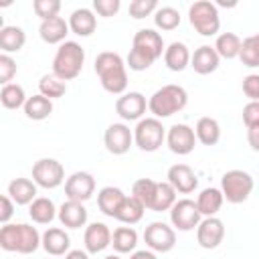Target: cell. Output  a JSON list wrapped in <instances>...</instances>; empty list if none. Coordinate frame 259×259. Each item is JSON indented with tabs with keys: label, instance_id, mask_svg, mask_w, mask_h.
Returning <instances> with one entry per match:
<instances>
[{
	"label": "cell",
	"instance_id": "cell-1",
	"mask_svg": "<svg viewBox=\"0 0 259 259\" xmlns=\"http://www.w3.org/2000/svg\"><path fill=\"white\" fill-rule=\"evenodd\" d=\"M95 73L101 87L111 95H123L127 89V71L121 55L113 51H103L95 57Z\"/></svg>",
	"mask_w": 259,
	"mask_h": 259
},
{
	"label": "cell",
	"instance_id": "cell-2",
	"mask_svg": "<svg viewBox=\"0 0 259 259\" xmlns=\"http://www.w3.org/2000/svg\"><path fill=\"white\" fill-rule=\"evenodd\" d=\"M0 247L10 253L30 255L38 247H42V235L26 223H8L0 229Z\"/></svg>",
	"mask_w": 259,
	"mask_h": 259
},
{
	"label": "cell",
	"instance_id": "cell-3",
	"mask_svg": "<svg viewBox=\"0 0 259 259\" xmlns=\"http://www.w3.org/2000/svg\"><path fill=\"white\" fill-rule=\"evenodd\" d=\"M186 103H188L186 89L170 83V85H164L152 93V97L148 99V109L154 117L164 119V117H170V115L182 111L186 107Z\"/></svg>",
	"mask_w": 259,
	"mask_h": 259
},
{
	"label": "cell",
	"instance_id": "cell-4",
	"mask_svg": "<svg viewBox=\"0 0 259 259\" xmlns=\"http://www.w3.org/2000/svg\"><path fill=\"white\" fill-rule=\"evenodd\" d=\"M83 63H85V49L75 40H65L63 45H59L55 53L53 73L67 83L79 77V73L83 71Z\"/></svg>",
	"mask_w": 259,
	"mask_h": 259
},
{
	"label": "cell",
	"instance_id": "cell-5",
	"mask_svg": "<svg viewBox=\"0 0 259 259\" xmlns=\"http://www.w3.org/2000/svg\"><path fill=\"white\" fill-rule=\"evenodd\" d=\"M190 26L202 36H214L221 30V16L219 8L210 0H196L188 8Z\"/></svg>",
	"mask_w": 259,
	"mask_h": 259
},
{
	"label": "cell",
	"instance_id": "cell-6",
	"mask_svg": "<svg viewBox=\"0 0 259 259\" xmlns=\"http://www.w3.org/2000/svg\"><path fill=\"white\" fill-rule=\"evenodd\" d=\"M253 176L245 170H227L221 178V192L225 196L227 202L231 204H241L249 198V194L253 192Z\"/></svg>",
	"mask_w": 259,
	"mask_h": 259
},
{
	"label": "cell",
	"instance_id": "cell-7",
	"mask_svg": "<svg viewBox=\"0 0 259 259\" xmlns=\"http://www.w3.org/2000/svg\"><path fill=\"white\" fill-rule=\"evenodd\" d=\"M134 142L142 152H156L166 142V127L158 117H142L134 127Z\"/></svg>",
	"mask_w": 259,
	"mask_h": 259
},
{
	"label": "cell",
	"instance_id": "cell-8",
	"mask_svg": "<svg viewBox=\"0 0 259 259\" xmlns=\"http://www.w3.org/2000/svg\"><path fill=\"white\" fill-rule=\"evenodd\" d=\"M32 180L36 186L53 190L65 182V168L55 158H40L32 164Z\"/></svg>",
	"mask_w": 259,
	"mask_h": 259
},
{
	"label": "cell",
	"instance_id": "cell-9",
	"mask_svg": "<svg viewBox=\"0 0 259 259\" xmlns=\"http://www.w3.org/2000/svg\"><path fill=\"white\" fill-rule=\"evenodd\" d=\"M202 221V214L196 206V200L190 198H180L174 202V206L170 208V223L174 229L178 231H194Z\"/></svg>",
	"mask_w": 259,
	"mask_h": 259
},
{
	"label": "cell",
	"instance_id": "cell-10",
	"mask_svg": "<svg viewBox=\"0 0 259 259\" xmlns=\"http://www.w3.org/2000/svg\"><path fill=\"white\" fill-rule=\"evenodd\" d=\"M144 241L146 245L150 247V251H156V253H168L174 249L176 245V231L162 223V221H154L146 227L144 231Z\"/></svg>",
	"mask_w": 259,
	"mask_h": 259
},
{
	"label": "cell",
	"instance_id": "cell-11",
	"mask_svg": "<svg viewBox=\"0 0 259 259\" xmlns=\"http://www.w3.org/2000/svg\"><path fill=\"white\" fill-rule=\"evenodd\" d=\"M103 144L109 154L123 156L130 152V148L134 144V130H130V125H125V123H111V125H107L105 134H103Z\"/></svg>",
	"mask_w": 259,
	"mask_h": 259
},
{
	"label": "cell",
	"instance_id": "cell-12",
	"mask_svg": "<svg viewBox=\"0 0 259 259\" xmlns=\"http://www.w3.org/2000/svg\"><path fill=\"white\" fill-rule=\"evenodd\" d=\"M196 134L194 127L186 125V123H174L168 127L166 132V144L170 148V152L178 154V156H186L194 150L196 146Z\"/></svg>",
	"mask_w": 259,
	"mask_h": 259
},
{
	"label": "cell",
	"instance_id": "cell-13",
	"mask_svg": "<svg viewBox=\"0 0 259 259\" xmlns=\"http://www.w3.org/2000/svg\"><path fill=\"white\" fill-rule=\"evenodd\" d=\"M95 192V178L89 172H73L67 180H65V194L67 200H77V202H85L93 196Z\"/></svg>",
	"mask_w": 259,
	"mask_h": 259
},
{
	"label": "cell",
	"instance_id": "cell-14",
	"mask_svg": "<svg viewBox=\"0 0 259 259\" xmlns=\"http://www.w3.org/2000/svg\"><path fill=\"white\" fill-rule=\"evenodd\" d=\"M146 107H148V101L140 91L123 93L115 101V113L123 121H140L142 115L146 113Z\"/></svg>",
	"mask_w": 259,
	"mask_h": 259
},
{
	"label": "cell",
	"instance_id": "cell-15",
	"mask_svg": "<svg viewBox=\"0 0 259 259\" xmlns=\"http://www.w3.org/2000/svg\"><path fill=\"white\" fill-rule=\"evenodd\" d=\"M225 239V225L217 217H204L196 227V241L202 249H217Z\"/></svg>",
	"mask_w": 259,
	"mask_h": 259
},
{
	"label": "cell",
	"instance_id": "cell-16",
	"mask_svg": "<svg viewBox=\"0 0 259 259\" xmlns=\"http://www.w3.org/2000/svg\"><path fill=\"white\" fill-rule=\"evenodd\" d=\"M111 237L113 233L109 231V227L105 223H91L87 229H85V235H83V243H85V251L89 255H97L101 251H105L109 245H111Z\"/></svg>",
	"mask_w": 259,
	"mask_h": 259
},
{
	"label": "cell",
	"instance_id": "cell-17",
	"mask_svg": "<svg viewBox=\"0 0 259 259\" xmlns=\"http://www.w3.org/2000/svg\"><path fill=\"white\" fill-rule=\"evenodd\" d=\"M166 178H168V182L174 186V190L180 192V194H190V192H194L196 186H198L196 172H194L188 164H174V166H170Z\"/></svg>",
	"mask_w": 259,
	"mask_h": 259
},
{
	"label": "cell",
	"instance_id": "cell-18",
	"mask_svg": "<svg viewBox=\"0 0 259 259\" xmlns=\"http://www.w3.org/2000/svg\"><path fill=\"white\" fill-rule=\"evenodd\" d=\"M132 47H134V49H140V51H144V53H148L154 61L160 59V57L164 55V51H166L162 34L156 32L154 28H140V30L134 34Z\"/></svg>",
	"mask_w": 259,
	"mask_h": 259
},
{
	"label": "cell",
	"instance_id": "cell-19",
	"mask_svg": "<svg viewBox=\"0 0 259 259\" xmlns=\"http://www.w3.org/2000/svg\"><path fill=\"white\" fill-rule=\"evenodd\" d=\"M219 63H221V57L214 51V47H210V45L198 47L192 53V59H190V67L198 75H210V73H214L219 69Z\"/></svg>",
	"mask_w": 259,
	"mask_h": 259
},
{
	"label": "cell",
	"instance_id": "cell-20",
	"mask_svg": "<svg viewBox=\"0 0 259 259\" xmlns=\"http://www.w3.org/2000/svg\"><path fill=\"white\" fill-rule=\"evenodd\" d=\"M57 219L61 221L63 227L67 229H81L87 223V208L83 206V202L77 200H67L59 206Z\"/></svg>",
	"mask_w": 259,
	"mask_h": 259
},
{
	"label": "cell",
	"instance_id": "cell-21",
	"mask_svg": "<svg viewBox=\"0 0 259 259\" xmlns=\"http://www.w3.org/2000/svg\"><path fill=\"white\" fill-rule=\"evenodd\" d=\"M69 20H65L63 16H55L49 20H42L38 26V34L47 45H63L65 36L69 34Z\"/></svg>",
	"mask_w": 259,
	"mask_h": 259
},
{
	"label": "cell",
	"instance_id": "cell-22",
	"mask_svg": "<svg viewBox=\"0 0 259 259\" xmlns=\"http://www.w3.org/2000/svg\"><path fill=\"white\" fill-rule=\"evenodd\" d=\"M125 198H127V196L123 194L121 188H117V186H103V188L97 192V206H99V210H101L105 217L115 219Z\"/></svg>",
	"mask_w": 259,
	"mask_h": 259
},
{
	"label": "cell",
	"instance_id": "cell-23",
	"mask_svg": "<svg viewBox=\"0 0 259 259\" xmlns=\"http://www.w3.org/2000/svg\"><path fill=\"white\" fill-rule=\"evenodd\" d=\"M71 239L67 235L65 229H59V227H49L45 233H42V249L53 255V257H59V255H67L71 249Z\"/></svg>",
	"mask_w": 259,
	"mask_h": 259
},
{
	"label": "cell",
	"instance_id": "cell-24",
	"mask_svg": "<svg viewBox=\"0 0 259 259\" xmlns=\"http://www.w3.org/2000/svg\"><path fill=\"white\" fill-rule=\"evenodd\" d=\"M69 28L77 36H89L97 28V16L91 8H77L69 16Z\"/></svg>",
	"mask_w": 259,
	"mask_h": 259
},
{
	"label": "cell",
	"instance_id": "cell-25",
	"mask_svg": "<svg viewBox=\"0 0 259 259\" xmlns=\"http://www.w3.org/2000/svg\"><path fill=\"white\" fill-rule=\"evenodd\" d=\"M190 59H192V55H190L188 47L184 42H180V40L170 42L166 47V51H164V65L174 73L184 71L190 65Z\"/></svg>",
	"mask_w": 259,
	"mask_h": 259
},
{
	"label": "cell",
	"instance_id": "cell-26",
	"mask_svg": "<svg viewBox=\"0 0 259 259\" xmlns=\"http://www.w3.org/2000/svg\"><path fill=\"white\" fill-rule=\"evenodd\" d=\"M14 204H30L34 198H36V182L30 180V178H14L10 184H8V192H6Z\"/></svg>",
	"mask_w": 259,
	"mask_h": 259
},
{
	"label": "cell",
	"instance_id": "cell-27",
	"mask_svg": "<svg viewBox=\"0 0 259 259\" xmlns=\"http://www.w3.org/2000/svg\"><path fill=\"white\" fill-rule=\"evenodd\" d=\"M59 208L55 206V202L47 196H36L30 204H28V217L32 219V223L36 225H51L57 217Z\"/></svg>",
	"mask_w": 259,
	"mask_h": 259
},
{
	"label": "cell",
	"instance_id": "cell-28",
	"mask_svg": "<svg viewBox=\"0 0 259 259\" xmlns=\"http://www.w3.org/2000/svg\"><path fill=\"white\" fill-rule=\"evenodd\" d=\"M223 202H225V196H223L221 188H214V186L200 190V194L196 196V206L202 217H217Z\"/></svg>",
	"mask_w": 259,
	"mask_h": 259
},
{
	"label": "cell",
	"instance_id": "cell-29",
	"mask_svg": "<svg viewBox=\"0 0 259 259\" xmlns=\"http://www.w3.org/2000/svg\"><path fill=\"white\" fill-rule=\"evenodd\" d=\"M22 109H24V115H26L28 119L42 121V119H47V117L53 113V101H51L49 97L36 93V95H32V97L26 99V103H24Z\"/></svg>",
	"mask_w": 259,
	"mask_h": 259
},
{
	"label": "cell",
	"instance_id": "cell-30",
	"mask_svg": "<svg viewBox=\"0 0 259 259\" xmlns=\"http://www.w3.org/2000/svg\"><path fill=\"white\" fill-rule=\"evenodd\" d=\"M194 134H196V140H198L200 144H204V146H214V144H219V140H221V125H219V121H217L214 117L204 115V117H200V119L196 121Z\"/></svg>",
	"mask_w": 259,
	"mask_h": 259
},
{
	"label": "cell",
	"instance_id": "cell-31",
	"mask_svg": "<svg viewBox=\"0 0 259 259\" xmlns=\"http://www.w3.org/2000/svg\"><path fill=\"white\" fill-rule=\"evenodd\" d=\"M241 45H243V40L239 38V34H235V32H221L217 36V40H214V51L219 53L221 59L231 61V59H237L241 55Z\"/></svg>",
	"mask_w": 259,
	"mask_h": 259
},
{
	"label": "cell",
	"instance_id": "cell-32",
	"mask_svg": "<svg viewBox=\"0 0 259 259\" xmlns=\"http://www.w3.org/2000/svg\"><path fill=\"white\" fill-rule=\"evenodd\" d=\"M26 42V34L20 26H2L0 28V49L2 53H18Z\"/></svg>",
	"mask_w": 259,
	"mask_h": 259
},
{
	"label": "cell",
	"instance_id": "cell-33",
	"mask_svg": "<svg viewBox=\"0 0 259 259\" xmlns=\"http://www.w3.org/2000/svg\"><path fill=\"white\" fill-rule=\"evenodd\" d=\"M144 212H146V206L136 198V196H127L125 200H123V204H121V208H119V212H117V221L119 223H123V225H136V223H140L142 221V217H144Z\"/></svg>",
	"mask_w": 259,
	"mask_h": 259
},
{
	"label": "cell",
	"instance_id": "cell-34",
	"mask_svg": "<svg viewBox=\"0 0 259 259\" xmlns=\"http://www.w3.org/2000/svg\"><path fill=\"white\" fill-rule=\"evenodd\" d=\"M111 245L117 253H132L138 247V233L132 227H117L111 237Z\"/></svg>",
	"mask_w": 259,
	"mask_h": 259
},
{
	"label": "cell",
	"instance_id": "cell-35",
	"mask_svg": "<svg viewBox=\"0 0 259 259\" xmlns=\"http://www.w3.org/2000/svg\"><path fill=\"white\" fill-rule=\"evenodd\" d=\"M176 190L174 186L166 180V182H158L156 186V194H154V202H152V208L154 212H162V210H170L176 202Z\"/></svg>",
	"mask_w": 259,
	"mask_h": 259
},
{
	"label": "cell",
	"instance_id": "cell-36",
	"mask_svg": "<svg viewBox=\"0 0 259 259\" xmlns=\"http://www.w3.org/2000/svg\"><path fill=\"white\" fill-rule=\"evenodd\" d=\"M26 93H24V87L18 85V83H8V85H2L0 89V101L6 109H18V107H24L26 103Z\"/></svg>",
	"mask_w": 259,
	"mask_h": 259
},
{
	"label": "cell",
	"instance_id": "cell-37",
	"mask_svg": "<svg viewBox=\"0 0 259 259\" xmlns=\"http://www.w3.org/2000/svg\"><path fill=\"white\" fill-rule=\"evenodd\" d=\"M38 93L45 95V97H49L51 101L53 99H59V97H63L67 93V83L63 79H59L55 73L42 75L40 81H38Z\"/></svg>",
	"mask_w": 259,
	"mask_h": 259
},
{
	"label": "cell",
	"instance_id": "cell-38",
	"mask_svg": "<svg viewBox=\"0 0 259 259\" xmlns=\"http://www.w3.org/2000/svg\"><path fill=\"white\" fill-rule=\"evenodd\" d=\"M156 186H158L156 180H152V178H140V180H136L134 186H132V196H136L146 208H152L154 194H156Z\"/></svg>",
	"mask_w": 259,
	"mask_h": 259
},
{
	"label": "cell",
	"instance_id": "cell-39",
	"mask_svg": "<svg viewBox=\"0 0 259 259\" xmlns=\"http://www.w3.org/2000/svg\"><path fill=\"white\" fill-rule=\"evenodd\" d=\"M239 59H241V63L245 67H251V69L253 67H259V32L243 38Z\"/></svg>",
	"mask_w": 259,
	"mask_h": 259
},
{
	"label": "cell",
	"instance_id": "cell-40",
	"mask_svg": "<svg viewBox=\"0 0 259 259\" xmlns=\"http://www.w3.org/2000/svg\"><path fill=\"white\" fill-rule=\"evenodd\" d=\"M154 24L162 30H174L180 24V12L172 6H158L154 12Z\"/></svg>",
	"mask_w": 259,
	"mask_h": 259
},
{
	"label": "cell",
	"instance_id": "cell-41",
	"mask_svg": "<svg viewBox=\"0 0 259 259\" xmlns=\"http://www.w3.org/2000/svg\"><path fill=\"white\" fill-rule=\"evenodd\" d=\"M32 10L40 18V22H42V20H49V18L59 16L61 2L59 0H34L32 2Z\"/></svg>",
	"mask_w": 259,
	"mask_h": 259
},
{
	"label": "cell",
	"instance_id": "cell-42",
	"mask_svg": "<svg viewBox=\"0 0 259 259\" xmlns=\"http://www.w3.org/2000/svg\"><path fill=\"white\" fill-rule=\"evenodd\" d=\"M125 63H127V67H130L132 71H146V69H150V67L154 65V59H152L148 53H144V51L132 47V51H130Z\"/></svg>",
	"mask_w": 259,
	"mask_h": 259
},
{
	"label": "cell",
	"instance_id": "cell-43",
	"mask_svg": "<svg viewBox=\"0 0 259 259\" xmlns=\"http://www.w3.org/2000/svg\"><path fill=\"white\" fill-rule=\"evenodd\" d=\"M156 10H158V2L156 0H134V2H130V8H127L130 16L136 18V20L146 18Z\"/></svg>",
	"mask_w": 259,
	"mask_h": 259
},
{
	"label": "cell",
	"instance_id": "cell-44",
	"mask_svg": "<svg viewBox=\"0 0 259 259\" xmlns=\"http://www.w3.org/2000/svg\"><path fill=\"white\" fill-rule=\"evenodd\" d=\"M14 75H16V61L10 55L2 53L0 55V83L2 85H8Z\"/></svg>",
	"mask_w": 259,
	"mask_h": 259
},
{
	"label": "cell",
	"instance_id": "cell-45",
	"mask_svg": "<svg viewBox=\"0 0 259 259\" xmlns=\"http://www.w3.org/2000/svg\"><path fill=\"white\" fill-rule=\"evenodd\" d=\"M243 93L249 101H259V73H251L243 79Z\"/></svg>",
	"mask_w": 259,
	"mask_h": 259
},
{
	"label": "cell",
	"instance_id": "cell-46",
	"mask_svg": "<svg viewBox=\"0 0 259 259\" xmlns=\"http://www.w3.org/2000/svg\"><path fill=\"white\" fill-rule=\"evenodd\" d=\"M119 6H121L119 0H93V10H95L99 16H105V18L117 14Z\"/></svg>",
	"mask_w": 259,
	"mask_h": 259
},
{
	"label": "cell",
	"instance_id": "cell-47",
	"mask_svg": "<svg viewBox=\"0 0 259 259\" xmlns=\"http://www.w3.org/2000/svg\"><path fill=\"white\" fill-rule=\"evenodd\" d=\"M243 123L247 127L259 125V101H249L243 107Z\"/></svg>",
	"mask_w": 259,
	"mask_h": 259
},
{
	"label": "cell",
	"instance_id": "cell-48",
	"mask_svg": "<svg viewBox=\"0 0 259 259\" xmlns=\"http://www.w3.org/2000/svg\"><path fill=\"white\" fill-rule=\"evenodd\" d=\"M12 214H14V200L8 194H4L0 198V223L2 225H8V221H10Z\"/></svg>",
	"mask_w": 259,
	"mask_h": 259
},
{
	"label": "cell",
	"instance_id": "cell-49",
	"mask_svg": "<svg viewBox=\"0 0 259 259\" xmlns=\"http://www.w3.org/2000/svg\"><path fill=\"white\" fill-rule=\"evenodd\" d=\"M247 142L255 152H259V125L247 127Z\"/></svg>",
	"mask_w": 259,
	"mask_h": 259
},
{
	"label": "cell",
	"instance_id": "cell-50",
	"mask_svg": "<svg viewBox=\"0 0 259 259\" xmlns=\"http://www.w3.org/2000/svg\"><path fill=\"white\" fill-rule=\"evenodd\" d=\"M130 259H158V257H156L154 251H146V249H142V251H134V253L130 255Z\"/></svg>",
	"mask_w": 259,
	"mask_h": 259
},
{
	"label": "cell",
	"instance_id": "cell-51",
	"mask_svg": "<svg viewBox=\"0 0 259 259\" xmlns=\"http://www.w3.org/2000/svg\"><path fill=\"white\" fill-rule=\"evenodd\" d=\"M65 259H91V257H89V253H87V251H81V249H71V251L65 255Z\"/></svg>",
	"mask_w": 259,
	"mask_h": 259
},
{
	"label": "cell",
	"instance_id": "cell-52",
	"mask_svg": "<svg viewBox=\"0 0 259 259\" xmlns=\"http://www.w3.org/2000/svg\"><path fill=\"white\" fill-rule=\"evenodd\" d=\"M103 259H121L119 255H107V257H103Z\"/></svg>",
	"mask_w": 259,
	"mask_h": 259
}]
</instances>
